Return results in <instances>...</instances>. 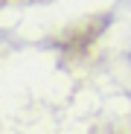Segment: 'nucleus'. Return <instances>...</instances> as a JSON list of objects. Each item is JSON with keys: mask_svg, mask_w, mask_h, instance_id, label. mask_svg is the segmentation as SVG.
I'll return each mask as SVG.
<instances>
[{"mask_svg": "<svg viewBox=\"0 0 131 134\" xmlns=\"http://www.w3.org/2000/svg\"><path fill=\"white\" fill-rule=\"evenodd\" d=\"M128 58H131V50H128Z\"/></svg>", "mask_w": 131, "mask_h": 134, "instance_id": "1", "label": "nucleus"}]
</instances>
